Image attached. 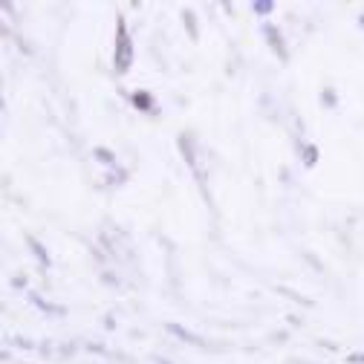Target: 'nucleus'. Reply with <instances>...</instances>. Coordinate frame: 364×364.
I'll return each mask as SVG.
<instances>
[{"instance_id": "nucleus-1", "label": "nucleus", "mask_w": 364, "mask_h": 364, "mask_svg": "<svg viewBox=\"0 0 364 364\" xmlns=\"http://www.w3.org/2000/svg\"><path fill=\"white\" fill-rule=\"evenodd\" d=\"M130 61H133V43H130V38L124 32V21L119 18V26H116V70L127 73Z\"/></svg>"}, {"instance_id": "nucleus-2", "label": "nucleus", "mask_w": 364, "mask_h": 364, "mask_svg": "<svg viewBox=\"0 0 364 364\" xmlns=\"http://www.w3.org/2000/svg\"><path fill=\"white\" fill-rule=\"evenodd\" d=\"M168 333H173L176 338H182V341H186V344H203V338H200V336L188 333L186 327H179V324H168Z\"/></svg>"}, {"instance_id": "nucleus-3", "label": "nucleus", "mask_w": 364, "mask_h": 364, "mask_svg": "<svg viewBox=\"0 0 364 364\" xmlns=\"http://www.w3.org/2000/svg\"><path fill=\"white\" fill-rule=\"evenodd\" d=\"M263 32L269 35V41H272V47L278 50V55H284V50H281V35H278V29L275 26H263Z\"/></svg>"}, {"instance_id": "nucleus-4", "label": "nucleus", "mask_w": 364, "mask_h": 364, "mask_svg": "<svg viewBox=\"0 0 364 364\" xmlns=\"http://www.w3.org/2000/svg\"><path fill=\"white\" fill-rule=\"evenodd\" d=\"M29 301H32L35 306H41V309H47V312H64L61 306H55V304H47V301H43L41 295H29Z\"/></svg>"}, {"instance_id": "nucleus-5", "label": "nucleus", "mask_w": 364, "mask_h": 364, "mask_svg": "<svg viewBox=\"0 0 364 364\" xmlns=\"http://www.w3.org/2000/svg\"><path fill=\"white\" fill-rule=\"evenodd\" d=\"M29 246H32V252L38 255V260H41V266H50V255L43 252V246L38 243V240H29Z\"/></svg>"}, {"instance_id": "nucleus-6", "label": "nucleus", "mask_w": 364, "mask_h": 364, "mask_svg": "<svg viewBox=\"0 0 364 364\" xmlns=\"http://www.w3.org/2000/svg\"><path fill=\"white\" fill-rule=\"evenodd\" d=\"M93 154H96V159H99V162H107V165H113V154H110L107 148H96Z\"/></svg>"}, {"instance_id": "nucleus-7", "label": "nucleus", "mask_w": 364, "mask_h": 364, "mask_svg": "<svg viewBox=\"0 0 364 364\" xmlns=\"http://www.w3.org/2000/svg\"><path fill=\"white\" fill-rule=\"evenodd\" d=\"M255 12H257V15H269V12H272V0H257Z\"/></svg>"}, {"instance_id": "nucleus-8", "label": "nucleus", "mask_w": 364, "mask_h": 364, "mask_svg": "<svg viewBox=\"0 0 364 364\" xmlns=\"http://www.w3.org/2000/svg\"><path fill=\"white\" fill-rule=\"evenodd\" d=\"M182 18H186V26H188V35H191V38H197V26H194V15H191V12H186V15H182Z\"/></svg>"}, {"instance_id": "nucleus-9", "label": "nucleus", "mask_w": 364, "mask_h": 364, "mask_svg": "<svg viewBox=\"0 0 364 364\" xmlns=\"http://www.w3.org/2000/svg\"><path fill=\"white\" fill-rule=\"evenodd\" d=\"M315 159H318V151H315V148H306V156H304V162H306V165H315Z\"/></svg>"}, {"instance_id": "nucleus-10", "label": "nucleus", "mask_w": 364, "mask_h": 364, "mask_svg": "<svg viewBox=\"0 0 364 364\" xmlns=\"http://www.w3.org/2000/svg\"><path fill=\"white\" fill-rule=\"evenodd\" d=\"M133 102H136V105H139V107H151V102H148V96H145V93H139V96H136Z\"/></svg>"}, {"instance_id": "nucleus-11", "label": "nucleus", "mask_w": 364, "mask_h": 364, "mask_svg": "<svg viewBox=\"0 0 364 364\" xmlns=\"http://www.w3.org/2000/svg\"><path fill=\"white\" fill-rule=\"evenodd\" d=\"M350 361H364V353L361 355H350Z\"/></svg>"}]
</instances>
